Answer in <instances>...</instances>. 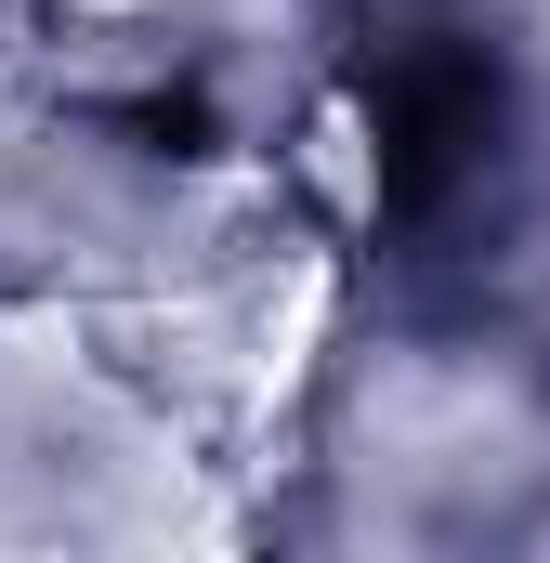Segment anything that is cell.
Masks as SVG:
<instances>
[{
  "label": "cell",
  "instance_id": "cell-1",
  "mask_svg": "<svg viewBox=\"0 0 550 563\" xmlns=\"http://www.w3.org/2000/svg\"><path fill=\"white\" fill-rule=\"evenodd\" d=\"M512 170V53L459 13H419L367 53V197L394 236H459Z\"/></svg>",
  "mask_w": 550,
  "mask_h": 563
}]
</instances>
